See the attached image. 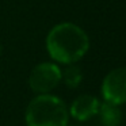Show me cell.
Here are the masks:
<instances>
[{"label": "cell", "mask_w": 126, "mask_h": 126, "mask_svg": "<svg viewBox=\"0 0 126 126\" xmlns=\"http://www.w3.org/2000/svg\"><path fill=\"white\" fill-rule=\"evenodd\" d=\"M90 49V38L80 26L63 22L53 26L46 35V50L58 64L69 65L80 61Z\"/></svg>", "instance_id": "6da1fadb"}, {"label": "cell", "mask_w": 126, "mask_h": 126, "mask_svg": "<svg viewBox=\"0 0 126 126\" xmlns=\"http://www.w3.org/2000/svg\"><path fill=\"white\" fill-rule=\"evenodd\" d=\"M25 119L26 126H68L69 111L61 98L42 94L27 104Z\"/></svg>", "instance_id": "7a4b0ae2"}, {"label": "cell", "mask_w": 126, "mask_h": 126, "mask_svg": "<svg viewBox=\"0 0 126 126\" xmlns=\"http://www.w3.org/2000/svg\"><path fill=\"white\" fill-rule=\"evenodd\" d=\"M61 83V68L57 63H41L35 65L29 76L31 91L38 95L50 94Z\"/></svg>", "instance_id": "3957f363"}, {"label": "cell", "mask_w": 126, "mask_h": 126, "mask_svg": "<svg viewBox=\"0 0 126 126\" xmlns=\"http://www.w3.org/2000/svg\"><path fill=\"white\" fill-rule=\"evenodd\" d=\"M100 92L104 100L115 104L126 103V66H119L104 76Z\"/></svg>", "instance_id": "277c9868"}, {"label": "cell", "mask_w": 126, "mask_h": 126, "mask_svg": "<svg viewBox=\"0 0 126 126\" xmlns=\"http://www.w3.org/2000/svg\"><path fill=\"white\" fill-rule=\"evenodd\" d=\"M100 102L94 95H80L72 102L71 107L68 109L69 115L77 122H85V121L94 118L98 114Z\"/></svg>", "instance_id": "5b68a950"}, {"label": "cell", "mask_w": 126, "mask_h": 126, "mask_svg": "<svg viewBox=\"0 0 126 126\" xmlns=\"http://www.w3.org/2000/svg\"><path fill=\"white\" fill-rule=\"evenodd\" d=\"M102 126H119L122 121V111L119 104L111 103V102H102L99 104L98 114Z\"/></svg>", "instance_id": "8992f818"}, {"label": "cell", "mask_w": 126, "mask_h": 126, "mask_svg": "<svg viewBox=\"0 0 126 126\" xmlns=\"http://www.w3.org/2000/svg\"><path fill=\"white\" fill-rule=\"evenodd\" d=\"M61 81L69 88H77L83 81V71L75 64H69L65 69H61Z\"/></svg>", "instance_id": "52a82bcc"}, {"label": "cell", "mask_w": 126, "mask_h": 126, "mask_svg": "<svg viewBox=\"0 0 126 126\" xmlns=\"http://www.w3.org/2000/svg\"><path fill=\"white\" fill-rule=\"evenodd\" d=\"M1 50H3V47H1V45H0V54H1Z\"/></svg>", "instance_id": "ba28073f"}, {"label": "cell", "mask_w": 126, "mask_h": 126, "mask_svg": "<svg viewBox=\"0 0 126 126\" xmlns=\"http://www.w3.org/2000/svg\"><path fill=\"white\" fill-rule=\"evenodd\" d=\"M72 126H83V125H72Z\"/></svg>", "instance_id": "9c48e42d"}]
</instances>
